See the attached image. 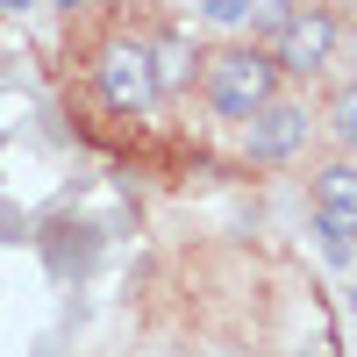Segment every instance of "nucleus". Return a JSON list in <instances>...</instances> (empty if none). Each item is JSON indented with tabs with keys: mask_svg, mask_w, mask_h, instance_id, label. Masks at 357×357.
<instances>
[{
	"mask_svg": "<svg viewBox=\"0 0 357 357\" xmlns=\"http://www.w3.org/2000/svg\"><path fill=\"white\" fill-rule=\"evenodd\" d=\"M321 200H343V207H357V172H350V165H329V172L314 178V207H321Z\"/></svg>",
	"mask_w": 357,
	"mask_h": 357,
	"instance_id": "nucleus-8",
	"label": "nucleus"
},
{
	"mask_svg": "<svg viewBox=\"0 0 357 357\" xmlns=\"http://www.w3.org/2000/svg\"><path fill=\"white\" fill-rule=\"evenodd\" d=\"M293 8H314V0H293Z\"/></svg>",
	"mask_w": 357,
	"mask_h": 357,
	"instance_id": "nucleus-10",
	"label": "nucleus"
},
{
	"mask_svg": "<svg viewBox=\"0 0 357 357\" xmlns=\"http://www.w3.org/2000/svg\"><path fill=\"white\" fill-rule=\"evenodd\" d=\"M93 86H100V100L114 114H129V122L158 107V79H151V50L143 43H107L100 65H93Z\"/></svg>",
	"mask_w": 357,
	"mask_h": 357,
	"instance_id": "nucleus-3",
	"label": "nucleus"
},
{
	"mask_svg": "<svg viewBox=\"0 0 357 357\" xmlns=\"http://www.w3.org/2000/svg\"><path fill=\"white\" fill-rule=\"evenodd\" d=\"M314 136V114L307 100H264L250 122H243V158L250 165H293Z\"/></svg>",
	"mask_w": 357,
	"mask_h": 357,
	"instance_id": "nucleus-2",
	"label": "nucleus"
},
{
	"mask_svg": "<svg viewBox=\"0 0 357 357\" xmlns=\"http://www.w3.org/2000/svg\"><path fill=\"white\" fill-rule=\"evenodd\" d=\"M314 236H321V257L343 272V264H350V236H357V207L321 200V207H314Z\"/></svg>",
	"mask_w": 357,
	"mask_h": 357,
	"instance_id": "nucleus-6",
	"label": "nucleus"
},
{
	"mask_svg": "<svg viewBox=\"0 0 357 357\" xmlns=\"http://www.w3.org/2000/svg\"><path fill=\"white\" fill-rule=\"evenodd\" d=\"M336 15L329 8H301L286 29H279V57L272 65L279 72H301V79H314V72H329V57H336Z\"/></svg>",
	"mask_w": 357,
	"mask_h": 357,
	"instance_id": "nucleus-5",
	"label": "nucleus"
},
{
	"mask_svg": "<svg viewBox=\"0 0 357 357\" xmlns=\"http://www.w3.org/2000/svg\"><path fill=\"white\" fill-rule=\"evenodd\" d=\"M151 79H158V93H178V86L193 79V50H186V36H165V43L151 50Z\"/></svg>",
	"mask_w": 357,
	"mask_h": 357,
	"instance_id": "nucleus-7",
	"label": "nucleus"
},
{
	"mask_svg": "<svg viewBox=\"0 0 357 357\" xmlns=\"http://www.w3.org/2000/svg\"><path fill=\"white\" fill-rule=\"evenodd\" d=\"M36 229H43V236H29V243L43 250V264H50V279H57V286H72V279H86V272L100 264V243H107V229H100V222L43 215Z\"/></svg>",
	"mask_w": 357,
	"mask_h": 357,
	"instance_id": "nucleus-4",
	"label": "nucleus"
},
{
	"mask_svg": "<svg viewBox=\"0 0 357 357\" xmlns=\"http://www.w3.org/2000/svg\"><path fill=\"white\" fill-rule=\"evenodd\" d=\"M200 15L215 29H236V22H250V0H200Z\"/></svg>",
	"mask_w": 357,
	"mask_h": 357,
	"instance_id": "nucleus-9",
	"label": "nucleus"
},
{
	"mask_svg": "<svg viewBox=\"0 0 357 357\" xmlns=\"http://www.w3.org/2000/svg\"><path fill=\"white\" fill-rule=\"evenodd\" d=\"M200 86H207V107H215L222 122H250L264 100H279V65L264 50H222Z\"/></svg>",
	"mask_w": 357,
	"mask_h": 357,
	"instance_id": "nucleus-1",
	"label": "nucleus"
}]
</instances>
